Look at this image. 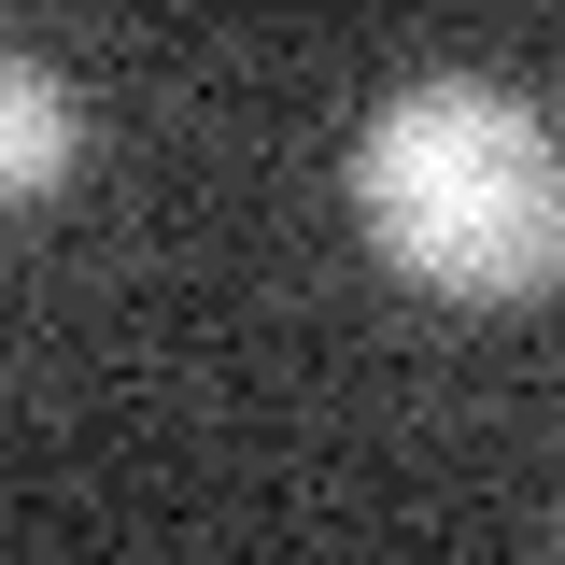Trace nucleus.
<instances>
[{
    "mask_svg": "<svg viewBox=\"0 0 565 565\" xmlns=\"http://www.w3.org/2000/svg\"><path fill=\"white\" fill-rule=\"evenodd\" d=\"M353 226L424 297H537L565 282V141L481 71H424L353 128Z\"/></svg>",
    "mask_w": 565,
    "mask_h": 565,
    "instance_id": "obj_1",
    "label": "nucleus"
},
{
    "mask_svg": "<svg viewBox=\"0 0 565 565\" xmlns=\"http://www.w3.org/2000/svg\"><path fill=\"white\" fill-rule=\"evenodd\" d=\"M71 170H85V99H71V71H43V57L0 43V212L57 199Z\"/></svg>",
    "mask_w": 565,
    "mask_h": 565,
    "instance_id": "obj_2",
    "label": "nucleus"
}]
</instances>
